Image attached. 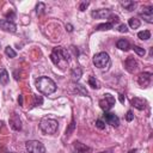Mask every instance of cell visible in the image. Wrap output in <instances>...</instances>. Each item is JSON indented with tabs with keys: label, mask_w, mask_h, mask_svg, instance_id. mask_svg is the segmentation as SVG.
<instances>
[{
	"label": "cell",
	"mask_w": 153,
	"mask_h": 153,
	"mask_svg": "<svg viewBox=\"0 0 153 153\" xmlns=\"http://www.w3.org/2000/svg\"><path fill=\"white\" fill-rule=\"evenodd\" d=\"M133 118H134V115H133L131 110L127 111V115H126V120H127L128 122H130V121H133Z\"/></svg>",
	"instance_id": "obj_32"
},
{
	"label": "cell",
	"mask_w": 153,
	"mask_h": 153,
	"mask_svg": "<svg viewBox=\"0 0 153 153\" xmlns=\"http://www.w3.org/2000/svg\"><path fill=\"white\" fill-rule=\"evenodd\" d=\"M110 14H111L110 8H100V10L92 11V13H91V16L96 19H104V18H108Z\"/></svg>",
	"instance_id": "obj_10"
},
{
	"label": "cell",
	"mask_w": 153,
	"mask_h": 153,
	"mask_svg": "<svg viewBox=\"0 0 153 153\" xmlns=\"http://www.w3.org/2000/svg\"><path fill=\"white\" fill-rule=\"evenodd\" d=\"M74 129H75V121H74V118H72L71 124H69V126H68V128L66 129V136H69V135L74 131Z\"/></svg>",
	"instance_id": "obj_26"
},
{
	"label": "cell",
	"mask_w": 153,
	"mask_h": 153,
	"mask_svg": "<svg viewBox=\"0 0 153 153\" xmlns=\"http://www.w3.org/2000/svg\"><path fill=\"white\" fill-rule=\"evenodd\" d=\"M96 127H97L98 129H105V122L99 118V120L96 121Z\"/></svg>",
	"instance_id": "obj_30"
},
{
	"label": "cell",
	"mask_w": 153,
	"mask_h": 153,
	"mask_svg": "<svg viewBox=\"0 0 153 153\" xmlns=\"http://www.w3.org/2000/svg\"><path fill=\"white\" fill-rule=\"evenodd\" d=\"M88 85L92 88H99V82H98V80L94 76H90L88 78Z\"/></svg>",
	"instance_id": "obj_25"
},
{
	"label": "cell",
	"mask_w": 153,
	"mask_h": 153,
	"mask_svg": "<svg viewBox=\"0 0 153 153\" xmlns=\"http://www.w3.org/2000/svg\"><path fill=\"white\" fill-rule=\"evenodd\" d=\"M88 5H90L88 1H82V2L80 4V6H79V10H80V11H85V8H86Z\"/></svg>",
	"instance_id": "obj_33"
},
{
	"label": "cell",
	"mask_w": 153,
	"mask_h": 153,
	"mask_svg": "<svg viewBox=\"0 0 153 153\" xmlns=\"http://www.w3.org/2000/svg\"><path fill=\"white\" fill-rule=\"evenodd\" d=\"M140 20L137 19V18H135V17H133V18H130L129 20H128V25L131 27V29H137L139 26H140Z\"/></svg>",
	"instance_id": "obj_22"
},
{
	"label": "cell",
	"mask_w": 153,
	"mask_h": 153,
	"mask_svg": "<svg viewBox=\"0 0 153 153\" xmlns=\"http://www.w3.org/2000/svg\"><path fill=\"white\" fill-rule=\"evenodd\" d=\"M93 65L98 68H104L106 66L110 65V57H109V54L105 53V51H100V53H97L94 56H93Z\"/></svg>",
	"instance_id": "obj_4"
},
{
	"label": "cell",
	"mask_w": 153,
	"mask_h": 153,
	"mask_svg": "<svg viewBox=\"0 0 153 153\" xmlns=\"http://www.w3.org/2000/svg\"><path fill=\"white\" fill-rule=\"evenodd\" d=\"M128 153H137V149H136V148H134V149H130Z\"/></svg>",
	"instance_id": "obj_38"
},
{
	"label": "cell",
	"mask_w": 153,
	"mask_h": 153,
	"mask_svg": "<svg viewBox=\"0 0 153 153\" xmlns=\"http://www.w3.org/2000/svg\"><path fill=\"white\" fill-rule=\"evenodd\" d=\"M36 88L42 94L49 96L56 91V84L48 76H39L38 79H36Z\"/></svg>",
	"instance_id": "obj_2"
},
{
	"label": "cell",
	"mask_w": 153,
	"mask_h": 153,
	"mask_svg": "<svg viewBox=\"0 0 153 153\" xmlns=\"http://www.w3.org/2000/svg\"><path fill=\"white\" fill-rule=\"evenodd\" d=\"M26 151L29 153H45L44 145L38 140H29L25 142Z\"/></svg>",
	"instance_id": "obj_5"
},
{
	"label": "cell",
	"mask_w": 153,
	"mask_h": 153,
	"mask_svg": "<svg viewBox=\"0 0 153 153\" xmlns=\"http://www.w3.org/2000/svg\"><path fill=\"white\" fill-rule=\"evenodd\" d=\"M121 5H122L127 11H134V8L136 7V2H135V1H130V0L121 1Z\"/></svg>",
	"instance_id": "obj_20"
},
{
	"label": "cell",
	"mask_w": 153,
	"mask_h": 153,
	"mask_svg": "<svg viewBox=\"0 0 153 153\" xmlns=\"http://www.w3.org/2000/svg\"><path fill=\"white\" fill-rule=\"evenodd\" d=\"M137 37L142 41H146V39H149L151 38V32L148 30H143V31H140L137 33Z\"/></svg>",
	"instance_id": "obj_23"
},
{
	"label": "cell",
	"mask_w": 153,
	"mask_h": 153,
	"mask_svg": "<svg viewBox=\"0 0 153 153\" xmlns=\"http://www.w3.org/2000/svg\"><path fill=\"white\" fill-rule=\"evenodd\" d=\"M50 60L55 66L65 68L69 63V53L62 47H55L53 48V51L50 54Z\"/></svg>",
	"instance_id": "obj_1"
},
{
	"label": "cell",
	"mask_w": 153,
	"mask_h": 153,
	"mask_svg": "<svg viewBox=\"0 0 153 153\" xmlns=\"http://www.w3.org/2000/svg\"><path fill=\"white\" fill-rule=\"evenodd\" d=\"M6 17H7V18H10V17H11V18H13V17H14V13H13V12H11V14H10V13H7V14H6Z\"/></svg>",
	"instance_id": "obj_36"
},
{
	"label": "cell",
	"mask_w": 153,
	"mask_h": 153,
	"mask_svg": "<svg viewBox=\"0 0 153 153\" xmlns=\"http://www.w3.org/2000/svg\"><path fill=\"white\" fill-rule=\"evenodd\" d=\"M112 26H114V24L111 22H108V23H103V24L97 25L96 30H99V31H102V30H110V29H112Z\"/></svg>",
	"instance_id": "obj_21"
},
{
	"label": "cell",
	"mask_w": 153,
	"mask_h": 153,
	"mask_svg": "<svg viewBox=\"0 0 153 153\" xmlns=\"http://www.w3.org/2000/svg\"><path fill=\"white\" fill-rule=\"evenodd\" d=\"M73 148L75 151V153H87L91 151V148L84 143H81L80 141H74L73 142Z\"/></svg>",
	"instance_id": "obj_15"
},
{
	"label": "cell",
	"mask_w": 153,
	"mask_h": 153,
	"mask_svg": "<svg viewBox=\"0 0 153 153\" xmlns=\"http://www.w3.org/2000/svg\"><path fill=\"white\" fill-rule=\"evenodd\" d=\"M120 102H121V103H124V97H123V94H120Z\"/></svg>",
	"instance_id": "obj_37"
},
{
	"label": "cell",
	"mask_w": 153,
	"mask_h": 153,
	"mask_svg": "<svg viewBox=\"0 0 153 153\" xmlns=\"http://www.w3.org/2000/svg\"><path fill=\"white\" fill-rule=\"evenodd\" d=\"M18 103H19L20 106L23 105V96H19V98H18Z\"/></svg>",
	"instance_id": "obj_35"
},
{
	"label": "cell",
	"mask_w": 153,
	"mask_h": 153,
	"mask_svg": "<svg viewBox=\"0 0 153 153\" xmlns=\"http://www.w3.org/2000/svg\"><path fill=\"white\" fill-rule=\"evenodd\" d=\"M100 153H112V151H111V149H109V151H105V152H100Z\"/></svg>",
	"instance_id": "obj_39"
},
{
	"label": "cell",
	"mask_w": 153,
	"mask_h": 153,
	"mask_svg": "<svg viewBox=\"0 0 153 153\" xmlns=\"http://www.w3.org/2000/svg\"><path fill=\"white\" fill-rule=\"evenodd\" d=\"M103 118H104V121H105L108 124H110V126H112V127H118V126H120V118H118L115 114L104 112Z\"/></svg>",
	"instance_id": "obj_9"
},
{
	"label": "cell",
	"mask_w": 153,
	"mask_h": 153,
	"mask_svg": "<svg viewBox=\"0 0 153 153\" xmlns=\"http://www.w3.org/2000/svg\"><path fill=\"white\" fill-rule=\"evenodd\" d=\"M130 104H131V106H134V108L137 109V110H143V109H146V106H147V102H146L145 99L140 98V97H134V98H131V99H130Z\"/></svg>",
	"instance_id": "obj_12"
},
{
	"label": "cell",
	"mask_w": 153,
	"mask_h": 153,
	"mask_svg": "<svg viewBox=\"0 0 153 153\" xmlns=\"http://www.w3.org/2000/svg\"><path fill=\"white\" fill-rule=\"evenodd\" d=\"M114 105H115V97L111 96L110 93L104 94V97L99 100V106L102 110H104V112H108Z\"/></svg>",
	"instance_id": "obj_6"
},
{
	"label": "cell",
	"mask_w": 153,
	"mask_h": 153,
	"mask_svg": "<svg viewBox=\"0 0 153 153\" xmlns=\"http://www.w3.org/2000/svg\"><path fill=\"white\" fill-rule=\"evenodd\" d=\"M44 10H45V5H44L43 2H38L37 6H36V13H37L38 16H41V14L44 13Z\"/></svg>",
	"instance_id": "obj_27"
},
{
	"label": "cell",
	"mask_w": 153,
	"mask_h": 153,
	"mask_svg": "<svg viewBox=\"0 0 153 153\" xmlns=\"http://www.w3.org/2000/svg\"><path fill=\"white\" fill-rule=\"evenodd\" d=\"M10 81V75H8V72L4 68V67H0V84L2 86H6Z\"/></svg>",
	"instance_id": "obj_17"
},
{
	"label": "cell",
	"mask_w": 153,
	"mask_h": 153,
	"mask_svg": "<svg viewBox=\"0 0 153 153\" xmlns=\"http://www.w3.org/2000/svg\"><path fill=\"white\" fill-rule=\"evenodd\" d=\"M66 29H67L69 32H72V31H73V25H71V24H66Z\"/></svg>",
	"instance_id": "obj_34"
},
{
	"label": "cell",
	"mask_w": 153,
	"mask_h": 153,
	"mask_svg": "<svg viewBox=\"0 0 153 153\" xmlns=\"http://www.w3.org/2000/svg\"><path fill=\"white\" fill-rule=\"evenodd\" d=\"M57 128H59V123H57L56 120L44 117L39 122V129L44 134H50V135L51 134H55L57 131Z\"/></svg>",
	"instance_id": "obj_3"
},
{
	"label": "cell",
	"mask_w": 153,
	"mask_h": 153,
	"mask_svg": "<svg viewBox=\"0 0 153 153\" xmlns=\"http://www.w3.org/2000/svg\"><path fill=\"white\" fill-rule=\"evenodd\" d=\"M5 54L8 56V57H16L17 56V53H16V50H13V48L12 47H10V45H7L6 48H5Z\"/></svg>",
	"instance_id": "obj_24"
},
{
	"label": "cell",
	"mask_w": 153,
	"mask_h": 153,
	"mask_svg": "<svg viewBox=\"0 0 153 153\" xmlns=\"http://www.w3.org/2000/svg\"><path fill=\"white\" fill-rule=\"evenodd\" d=\"M140 17L143 18L145 22H147L148 24H152L153 23V7L152 6H146V7H142L141 11L139 12Z\"/></svg>",
	"instance_id": "obj_7"
},
{
	"label": "cell",
	"mask_w": 153,
	"mask_h": 153,
	"mask_svg": "<svg viewBox=\"0 0 153 153\" xmlns=\"http://www.w3.org/2000/svg\"><path fill=\"white\" fill-rule=\"evenodd\" d=\"M10 124H11V128L13 130H22V121L19 118V116L14 112L11 118H10Z\"/></svg>",
	"instance_id": "obj_14"
},
{
	"label": "cell",
	"mask_w": 153,
	"mask_h": 153,
	"mask_svg": "<svg viewBox=\"0 0 153 153\" xmlns=\"http://www.w3.org/2000/svg\"><path fill=\"white\" fill-rule=\"evenodd\" d=\"M151 78H152V74L148 73V72H143V73H140L139 76H137V82L140 86H148L149 82H151Z\"/></svg>",
	"instance_id": "obj_11"
},
{
	"label": "cell",
	"mask_w": 153,
	"mask_h": 153,
	"mask_svg": "<svg viewBox=\"0 0 153 153\" xmlns=\"http://www.w3.org/2000/svg\"><path fill=\"white\" fill-rule=\"evenodd\" d=\"M124 66H126V69H127L129 73H133V72L136 71V68H137V62H136V60H135L133 56H128V57L126 59Z\"/></svg>",
	"instance_id": "obj_13"
},
{
	"label": "cell",
	"mask_w": 153,
	"mask_h": 153,
	"mask_svg": "<svg viewBox=\"0 0 153 153\" xmlns=\"http://www.w3.org/2000/svg\"><path fill=\"white\" fill-rule=\"evenodd\" d=\"M133 49H134V51H135L139 56H145V54H146V50H145L143 48L139 47V45H134V47H133Z\"/></svg>",
	"instance_id": "obj_28"
},
{
	"label": "cell",
	"mask_w": 153,
	"mask_h": 153,
	"mask_svg": "<svg viewBox=\"0 0 153 153\" xmlns=\"http://www.w3.org/2000/svg\"><path fill=\"white\" fill-rule=\"evenodd\" d=\"M116 47H117L118 49H121V50H126V51H127V50L130 48V44H129V42H128L127 39L121 38V39H118V41H117Z\"/></svg>",
	"instance_id": "obj_19"
},
{
	"label": "cell",
	"mask_w": 153,
	"mask_h": 153,
	"mask_svg": "<svg viewBox=\"0 0 153 153\" xmlns=\"http://www.w3.org/2000/svg\"><path fill=\"white\" fill-rule=\"evenodd\" d=\"M10 153H16V152H10Z\"/></svg>",
	"instance_id": "obj_40"
},
{
	"label": "cell",
	"mask_w": 153,
	"mask_h": 153,
	"mask_svg": "<svg viewBox=\"0 0 153 153\" xmlns=\"http://www.w3.org/2000/svg\"><path fill=\"white\" fill-rule=\"evenodd\" d=\"M73 92L79 94V96H86L88 97V91L85 88V86L80 85V84H74L73 85Z\"/></svg>",
	"instance_id": "obj_16"
},
{
	"label": "cell",
	"mask_w": 153,
	"mask_h": 153,
	"mask_svg": "<svg viewBox=\"0 0 153 153\" xmlns=\"http://www.w3.org/2000/svg\"><path fill=\"white\" fill-rule=\"evenodd\" d=\"M43 104V97L42 96H35L33 97V106H38Z\"/></svg>",
	"instance_id": "obj_29"
},
{
	"label": "cell",
	"mask_w": 153,
	"mask_h": 153,
	"mask_svg": "<svg viewBox=\"0 0 153 153\" xmlns=\"http://www.w3.org/2000/svg\"><path fill=\"white\" fill-rule=\"evenodd\" d=\"M117 30H118L120 32H122V33H126V32H128V26H127L126 24H121V25H118Z\"/></svg>",
	"instance_id": "obj_31"
},
{
	"label": "cell",
	"mask_w": 153,
	"mask_h": 153,
	"mask_svg": "<svg viewBox=\"0 0 153 153\" xmlns=\"http://www.w3.org/2000/svg\"><path fill=\"white\" fill-rule=\"evenodd\" d=\"M82 75V69L80 67H75L71 71V76L73 79V81H78Z\"/></svg>",
	"instance_id": "obj_18"
},
{
	"label": "cell",
	"mask_w": 153,
	"mask_h": 153,
	"mask_svg": "<svg viewBox=\"0 0 153 153\" xmlns=\"http://www.w3.org/2000/svg\"><path fill=\"white\" fill-rule=\"evenodd\" d=\"M0 29H2L4 31H7V32H12V33L17 31L16 24L8 19H0Z\"/></svg>",
	"instance_id": "obj_8"
}]
</instances>
